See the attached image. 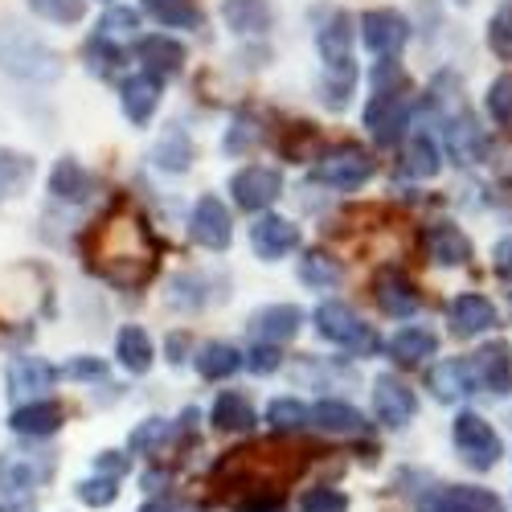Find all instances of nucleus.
<instances>
[{
	"label": "nucleus",
	"mask_w": 512,
	"mask_h": 512,
	"mask_svg": "<svg viewBox=\"0 0 512 512\" xmlns=\"http://www.w3.org/2000/svg\"><path fill=\"white\" fill-rule=\"evenodd\" d=\"M0 70L21 82L62 78V54L17 17H0Z\"/></svg>",
	"instance_id": "nucleus-1"
},
{
	"label": "nucleus",
	"mask_w": 512,
	"mask_h": 512,
	"mask_svg": "<svg viewBox=\"0 0 512 512\" xmlns=\"http://www.w3.org/2000/svg\"><path fill=\"white\" fill-rule=\"evenodd\" d=\"M443 115V127H447V148L455 156V164H480L488 156V136L484 127L467 115V103H463V91L451 82V95H443L435 87V99H431Z\"/></svg>",
	"instance_id": "nucleus-2"
},
{
	"label": "nucleus",
	"mask_w": 512,
	"mask_h": 512,
	"mask_svg": "<svg viewBox=\"0 0 512 512\" xmlns=\"http://www.w3.org/2000/svg\"><path fill=\"white\" fill-rule=\"evenodd\" d=\"M451 443L472 472H492V467L500 463V455H504V443L492 431V422L472 414V410H459V418L451 422Z\"/></svg>",
	"instance_id": "nucleus-3"
},
{
	"label": "nucleus",
	"mask_w": 512,
	"mask_h": 512,
	"mask_svg": "<svg viewBox=\"0 0 512 512\" xmlns=\"http://www.w3.org/2000/svg\"><path fill=\"white\" fill-rule=\"evenodd\" d=\"M316 332L328 340V345H340V349H349V353H361L369 357L377 349V332L349 308V304H340V300H324L316 308Z\"/></svg>",
	"instance_id": "nucleus-4"
},
{
	"label": "nucleus",
	"mask_w": 512,
	"mask_h": 512,
	"mask_svg": "<svg viewBox=\"0 0 512 512\" xmlns=\"http://www.w3.org/2000/svg\"><path fill=\"white\" fill-rule=\"evenodd\" d=\"M373 173H377V160L361 144H336V148L320 152V164H316V177L340 193H353V189L369 185Z\"/></svg>",
	"instance_id": "nucleus-5"
},
{
	"label": "nucleus",
	"mask_w": 512,
	"mask_h": 512,
	"mask_svg": "<svg viewBox=\"0 0 512 512\" xmlns=\"http://www.w3.org/2000/svg\"><path fill=\"white\" fill-rule=\"evenodd\" d=\"M365 127L381 148H394L406 140L410 127V103L402 91H373V99L365 103Z\"/></svg>",
	"instance_id": "nucleus-6"
},
{
	"label": "nucleus",
	"mask_w": 512,
	"mask_h": 512,
	"mask_svg": "<svg viewBox=\"0 0 512 512\" xmlns=\"http://www.w3.org/2000/svg\"><path fill=\"white\" fill-rule=\"evenodd\" d=\"M189 238L205 250H226L234 242V218H230V209L222 205V197H197L193 213H189Z\"/></svg>",
	"instance_id": "nucleus-7"
},
{
	"label": "nucleus",
	"mask_w": 512,
	"mask_h": 512,
	"mask_svg": "<svg viewBox=\"0 0 512 512\" xmlns=\"http://www.w3.org/2000/svg\"><path fill=\"white\" fill-rule=\"evenodd\" d=\"M230 193H234V201L242 209L263 213V209H271L279 201L283 177H279V168H271V164H250V168H242V173L230 177Z\"/></svg>",
	"instance_id": "nucleus-8"
},
{
	"label": "nucleus",
	"mask_w": 512,
	"mask_h": 512,
	"mask_svg": "<svg viewBox=\"0 0 512 512\" xmlns=\"http://www.w3.org/2000/svg\"><path fill=\"white\" fill-rule=\"evenodd\" d=\"M361 41L365 50L377 54V58H394L402 54V46L410 41V21L394 9H369L361 17Z\"/></svg>",
	"instance_id": "nucleus-9"
},
{
	"label": "nucleus",
	"mask_w": 512,
	"mask_h": 512,
	"mask_svg": "<svg viewBox=\"0 0 512 512\" xmlns=\"http://www.w3.org/2000/svg\"><path fill=\"white\" fill-rule=\"evenodd\" d=\"M373 300H377L381 312L394 316V320H406V316H414V312L422 308V295H418L414 279H410L402 267H381V271H377V279H373Z\"/></svg>",
	"instance_id": "nucleus-10"
},
{
	"label": "nucleus",
	"mask_w": 512,
	"mask_h": 512,
	"mask_svg": "<svg viewBox=\"0 0 512 512\" xmlns=\"http://www.w3.org/2000/svg\"><path fill=\"white\" fill-rule=\"evenodd\" d=\"M500 320L496 304L488 300V295H476V291H463L455 295V300L447 304V324L459 340H472V336H484L492 324Z\"/></svg>",
	"instance_id": "nucleus-11"
},
{
	"label": "nucleus",
	"mask_w": 512,
	"mask_h": 512,
	"mask_svg": "<svg viewBox=\"0 0 512 512\" xmlns=\"http://www.w3.org/2000/svg\"><path fill=\"white\" fill-rule=\"evenodd\" d=\"M50 476V459H33L21 451H5L0 455V492L9 500H29L33 488Z\"/></svg>",
	"instance_id": "nucleus-12"
},
{
	"label": "nucleus",
	"mask_w": 512,
	"mask_h": 512,
	"mask_svg": "<svg viewBox=\"0 0 512 512\" xmlns=\"http://www.w3.org/2000/svg\"><path fill=\"white\" fill-rule=\"evenodd\" d=\"M373 414L386 422V426H406L418 414V398H414V390L406 386L402 377L381 373L373 381Z\"/></svg>",
	"instance_id": "nucleus-13"
},
{
	"label": "nucleus",
	"mask_w": 512,
	"mask_h": 512,
	"mask_svg": "<svg viewBox=\"0 0 512 512\" xmlns=\"http://www.w3.org/2000/svg\"><path fill=\"white\" fill-rule=\"evenodd\" d=\"M250 246L263 263H279L283 254H291L300 246V226L279 218V213H263V218L250 226Z\"/></svg>",
	"instance_id": "nucleus-14"
},
{
	"label": "nucleus",
	"mask_w": 512,
	"mask_h": 512,
	"mask_svg": "<svg viewBox=\"0 0 512 512\" xmlns=\"http://www.w3.org/2000/svg\"><path fill=\"white\" fill-rule=\"evenodd\" d=\"M472 361V377H476V390L484 394H508L512 390V349L504 345V340H492V345H484Z\"/></svg>",
	"instance_id": "nucleus-15"
},
{
	"label": "nucleus",
	"mask_w": 512,
	"mask_h": 512,
	"mask_svg": "<svg viewBox=\"0 0 512 512\" xmlns=\"http://www.w3.org/2000/svg\"><path fill=\"white\" fill-rule=\"evenodd\" d=\"M136 58L144 62V74H152L156 82L160 78H177L181 66H185V46L177 37L168 33H148L136 41Z\"/></svg>",
	"instance_id": "nucleus-16"
},
{
	"label": "nucleus",
	"mask_w": 512,
	"mask_h": 512,
	"mask_svg": "<svg viewBox=\"0 0 512 512\" xmlns=\"http://www.w3.org/2000/svg\"><path fill=\"white\" fill-rule=\"evenodd\" d=\"M62 422H66V410L54 398H33L9 414V426L25 439H50V435H58Z\"/></svg>",
	"instance_id": "nucleus-17"
},
{
	"label": "nucleus",
	"mask_w": 512,
	"mask_h": 512,
	"mask_svg": "<svg viewBox=\"0 0 512 512\" xmlns=\"http://www.w3.org/2000/svg\"><path fill=\"white\" fill-rule=\"evenodd\" d=\"M426 390L439 402H463L467 394H476V377H472V361L455 357V361H439L426 373Z\"/></svg>",
	"instance_id": "nucleus-18"
},
{
	"label": "nucleus",
	"mask_w": 512,
	"mask_h": 512,
	"mask_svg": "<svg viewBox=\"0 0 512 512\" xmlns=\"http://www.w3.org/2000/svg\"><path fill=\"white\" fill-rule=\"evenodd\" d=\"M422 246L439 267H467L472 263V238H467L459 226H451V222H435L431 230L422 234Z\"/></svg>",
	"instance_id": "nucleus-19"
},
{
	"label": "nucleus",
	"mask_w": 512,
	"mask_h": 512,
	"mask_svg": "<svg viewBox=\"0 0 512 512\" xmlns=\"http://www.w3.org/2000/svg\"><path fill=\"white\" fill-rule=\"evenodd\" d=\"M304 324V312L295 304H271V308H259L250 316V336L259 345H279V340H291Z\"/></svg>",
	"instance_id": "nucleus-20"
},
{
	"label": "nucleus",
	"mask_w": 512,
	"mask_h": 512,
	"mask_svg": "<svg viewBox=\"0 0 512 512\" xmlns=\"http://www.w3.org/2000/svg\"><path fill=\"white\" fill-rule=\"evenodd\" d=\"M353 37H357L353 17L336 9V13L316 29V50H320L324 66H345V62H353Z\"/></svg>",
	"instance_id": "nucleus-21"
},
{
	"label": "nucleus",
	"mask_w": 512,
	"mask_h": 512,
	"mask_svg": "<svg viewBox=\"0 0 512 512\" xmlns=\"http://www.w3.org/2000/svg\"><path fill=\"white\" fill-rule=\"evenodd\" d=\"M222 21L238 37H263L275 25V5L271 0H222Z\"/></svg>",
	"instance_id": "nucleus-22"
},
{
	"label": "nucleus",
	"mask_w": 512,
	"mask_h": 512,
	"mask_svg": "<svg viewBox=\"0 0 512 512\" xmlns=\"http://www.w3.org/2000/svg\"><path fill=\"white\" fill-rule=\"evenodd\" d=\"M422 512H504V504L496 500V492L488 488H447V492H435L422 500Z\"/></svg>",
	"instance_id": "nucleus-23"
},
{
	"label": "nucleus",
	"mask_w": 512,
	"mask_h": 512,
	"mask_svg": "<svg viewBox=\"0 0 512 512\" xmlns=\"http://www.w3.org/2000/svg\"><path fill=\"white\" fill-rule=\"evenodd\" d=\"M308 422L316 426V431H324V435H361V431H365L361 410L349 406V402H336V398L316 402V406L308 410Z\"/></svg>",
	"instance_id": "nucleus-24"
},
{
	"label": "nucleus",
	"mask_w": 512,
	"mask_h": 512,
	"mask_svg": "<svg viewBox=\"0 0 512 512\" xmlns=\"http://www.w3.org/2000/svg\"><path fill=\"white\" fill-rule=\"evenodd\" d=\"M119 103H123V115L132 119L136 127H144L152 115H156V103H160V82L152 74H132L123 82L119 91Z\"/></svg>",
	"instance_id": "nucleus-25"
},
{
	"label": "nucleus",
	"mask_w": 512,
	"mask_h": 512,
	"mask_svg": "<svg viewBox=\"0 0 512 512\" xmlns=\"http://www.w3.org/2000/svg\"><path fill=\"white\" fill-rule=\"evenodd\" d=\"M50 193H54L58 201L82 205V201L95 193V177H91L74 156H62V160L54 164V173H50Z\"/></svg>",
	"instance_id": "nucleus-26"
},
{
	"label": "nucleus",
	"mask_w": 512,
	"mask_h": 512,
	"mask_svg": "<svg viewBox=\"0 0 512 512\" xmlns=\"http://www.w3.org/2000/svg\"><path fill=\"white\" fill-rule=\"evenodd\" d=\"M193 365H197V373H201L205 381H226V377H234L246 361H242V353L230 345V340H209V345H201V349L193 353Z\"/></svg>",
	"instance_id": "nucleus-27"
},
{
	"label": "nucleus",
	"mask_w": 512,
	"mask_h": 512,
	"mask_svg": "<svg viewBox=\"0 0 512 512\" xmlns=\"http://www.w3.org/2000/svg\"><path fill=\"white\" fill-rule=\"evenodd\" d=\"M54 377H58V369L50 365V361H41V357H13L9 361V390L13 394H41V390H50L54 386Z\"/></svg>",
	"instance_id": "nucleus-28"
},
{
	"label": "nucleus",
	"mask_w": 512,
	"mask_h": 512,
	"mask_svg": "<svg viewBox=\"0 0 512 512\" xmlns=\"http://www.w3.org/2000/svg\"><path fill=\"white\" fill-rule=\"evenodd\" d=\"M115 357H119V365L127 369V373H148L152 369V361H156V349H152V340H148V332L140 328V324H127V328H119V336H115Z\"/></svg>",
	"instance_id": "nucleus-29"
},
{
	"label": "nucleus",
	"mask_w": 512,
	"mask_h": 512,
	"mask_svg": "<svg viewBox=\"0 0 512 512\" xmlns=\"http://www.w3.org/2000/svg\"><path fill=\"white\" fill-rule=\"evenodd\" d=\"M435 353H439V336H435L431 328H402V332H394V340H390V357H394L398 365H406V369L431 361Z\"/></svg>",
	"instance_id": "nucleus-30"
},
{
	"label": "nucleus",
	"mask_w": 512,
	"mask_h": 512,
	"mask_svg": "<svg viewBox=\"0 0 512 512\" xmlns=\"http://www.w3.org/2000/svg\"><path fill=\"white\" fill-rule=\"evenodd\" d=\"M254 422H259V414H254L250 398L238 390H226V394H218V402H213V426H218V431L246 435V431H254Z\"/></svg>",
	"instance_id": "nucleus-31"
},
{
	"label": "nucleus",
	"mask_w": 512,
	"mask_h": 512,
	"mask_svg": "<svg viewBox=\"0 0 512 512\" xmlns=\"http://www.w3.org/2000/svg\"><path fill=\"white\" fill-rule=\"evenodd\" d=\"M152 164L164 168V173H189V164H193V140H189L185 127H168V132L156 140Z\"/></svg>",
	"instance_id": "nucleus-32"
},
{
	"label": "nucleus",
	"mask_w": 512,
	"mask_h": 512,
	"mask_svg": "<svg viewBox=\"0 0 512 512\" xmlns=\"http://www.w3.org/2000/svg\"><path fill=\"white\" fill-rule=\"evenodd\" d=\"M357 91V62H345V66H324V78H320V103L328 111H345L349 99Z\"/></svg>",
	"instance_id": "nucleus-33"
},
{
	"label": "nucleus",
	"mask_w": 512,
	"mask_h": 512,
	"mask_svg": "<svg viewBox=\"0 0 512 512\" xmlns=\"http://www.w3.org/2000/svg\"><path fill=\"white\" fill-rule=\"evenodd\" d=\"M164 300H168V308L197 312V308L209 304V279H205V275H193V271H181V275L168 279Z\"/></svg>",
	"instance_id": "nucleus-34"
},
{
	"label": "nucleus",
	"mask_w": 512,
	"mask_h": 512,
	"mask_svg": "<svg viewBox=\"0 0 512 512\" xmlns=\"http://www.w3.org/2000/svg\"><path fill=\"white\" fill-rule=\"evenodd\" d=\"M340 279H345V267H340V259H332L328 250H308L300 259V283H308L316 291H328Z\"/></svg>",
	"instance_id": "nucleus-35"
},
{
	"label": "nucleus",
	"mask_w": 512,
	"mask_h": 512,
	"mask_svg": "<svg viewBox=\"0 0 512 512\" xmlns=\"http://www.w3.org/2000/svg\"><path fill=\"white\" fill-rule=\"evenodd\" d=\"M144 9L164 29H201V5L197 0H144Z\"/></svg>",
	"instance_id": "nucleus-36"
},
{
	"label": "nucleus",
	"mask_w": 512,
	"mask_h": 512,
	"mask_svg": "<svg viewBox=\"0 0 512 512\" xmlns=\"http://www.w3.org/2000/svg\"><path fill=\"white\" fill-rule=\"evenodd\" d=\"M439 168H443L439 144L426 136V132H410V144H406V173L418 177V181H431Z\"/></svg>",
	"instance_id": "nucleus-37"
},
{
	"label": "nucleus",
	"mask_w": 512,
	"mask_h": 512,
	"mask_svg": "<svg viewBox=\"0 0 512 512\" xmlns=\"http://www.w3.org/2000/svg\"><path fill=\"white\" fill-rule=\"evenodd\" d=\"M173 439V422L168 418H144L132 435H127V451L132 455H156L164 451V443Z\"/></svg>",
	"instance_id": "nucleus-38"
},
{
	"label": "nucleus",
	"mask_w": 512,
	"mask_h": 512,
	"mask_svg": "<svg viewBox=\"0 0 512 512\" xmlns=\"http://www.w3.org/2000/svg\"><path fill=\"white\" fill-rule=\"evenodd\" d=\"M29 181H33V156L13 152V148H0V197H13Z\"/></svg>",
	"instance_id": "nucleus-39"
},
{
	"label": "nucleus",
	"mask_w": 512,
	"mask_h": 512,
	"mask_svg": "<svg viewBox=\"0 0 512 512\" xmlns=\"http://www.w3.org/2000/svg\"><path fill=\"white\" fill-rule=\"evenodd\" d=\"M267 426L279 435H291V431H304L308 426V406L300 398H275L267 406Z\"/></svg>",
	"instance_id": "nucleus-40"
},
{
	"label": "nucleus",
	"mask_w": 512,
	"mask_h": 512,
	"mask_svg": "<svg viewBox=\"0 0 512 512\" xmlns=\"http://www.w3.org/2000/svg\"><path fill=\"white\" fill-rule=\"evenodd\" d=\"M82 54H87V70L91 74H99V78H111L119 66H123V50L119 46H111V41L107 37H91L87 41V50H82Z\"/></svg>",
	"instance_id": "nucleus-41"
},
{
	"label": "nucleus",
	"mask_w": 512,
	"mask_h": 512,
	"mask_svg": "<svg viewBox=\"0 0 512 512\" xmlns=\"http://www.w3.org/2000/svg\"><path fill=\"white\" fill-rule=\"evenodd\" d=\"M29 9L54 25H78L87 17V0H29Z\"/></svg>",
	"instance_id": "nucleus-42"
},
{
	"label": "nucleus",
	"mask_w": 512,
	"mask_h": 512,
	"mask_svg": "<svg viewBox=\"0 0 512 512\" xmlns=\"http://www.w3.org/2000/svg\"><path fill=\"white\" fill-rule=\"evenodd\" d=\"M488 46H492L496 58L512 62V0H504V5L492 13V21H488Z\"/></svg>",
	"instance_id": "nucleus-43"
},
{
	"label": "nucleus",
	"mask_w": 512,
	"mask_h": 512,
	"mask_svg": "<svg viewBox=\"0 0 512 512\" xmlns=\"http://www.w3.org/2000/svg\"><path fill=\"white\" fill-rule=\"evenodd\" d=\"M136 33H140V13L136 9H111L99 21V37H107L111 46H119V41H132Z\"/></svg>",
	"instance_id": "nucleus-44"
},
{
	"label": "nucleus",
	"mask_w": 512,
	"mask_h": 512,
	"mask_svg": "<svg viewBox=\"0 0 512 512\" xmlns=\"http://www.w3.org/2000/svg\"><path fill=\"white\" fill-rule=\"evenodd\" d=\"M263 136V127L254 123L250 115H238L234 123H230V132H226V140H222V148H226V156H246L250 148H254V140Z\"/></svg>",
	"instance_id": "nucleus-45"
},
{
	"label": "nucleus",
	"mask_w": 512,
	"mask_h": 512,
	"mask_svg": "<svg viewBox=\"0 0 512 512\" xmlns=\"http://www.w3.org/2000/svg\"><path fill=\"white\" fill-rule=\"evenodd\" d=\"M488 115L500 123V127H512V74H500L492 78V87H488Z\"/></svg>",
	"instance_id": "nucleus-46"
},
{
	"label": "nucleus",
	"mask_w": 512,
	"mask_h": 512,
	"mask_svg": "<svg viewBox=\"0 0 512 512\" xmlns=\"http://www.w3.org/2000/svg\"><path fill=\"white\" fill-rule=\"evenodd\" d=\"M300 512H349V496L336 488H312L300 496Z\"/></svg>",
	"instance_id": "nucleus-47"
},
{
	"label": "nucleus",
	"mask_w": 512,
	"mask_h": 512,
	"mask_svg": "<svg viewBox=\"0 0 512 512\" xmlns=\"http://www.w3.org/2000/svg\"><path fill=\"white\" fill-rule=\"evenodd\" d=\"M78 496L87 500V504H95V508H107V504H115L119 488H115V480L95 476V480H82V484H78Z\"/></svg>",
	"instance_id": "nucleus-48"
},
{
	"label": "nucleus",
	"mask_w": 512,
	"mask_h": 512,
	"mask_svg": "<svg viewBox=\"0 0 512 512\" xmlns=\"http://www.w3.org/2000/svg\"><path fill=\"white\" fill-rule=\"evenodd\" d=\"M62 377H70V381H103L107 365L99 357H74V361L62 365Z\"/></svg>",
	"instance_id": "nucleus-49"
},
{
	"label": "nucleus",
	"mask_w": 512,
	"mask_h": 512,
	"mask_svg": "<svg viewBox=\"0 0 512 512\" xmlns=\"http://www.w3.org/2000/svg\"><path fill=\"white\" fill-rule=\"evenodd\" d=\"M279 365H283V353H279L275 345H254L250 357H246V369L259 373V377H271Z\"/></svg>",
	"instance_id": "nucleus-50"
},
{
	"label": "nucleus",
	"mask_w": 512,
	"mask_h": 512,
	"mask_svg": "<svg viewBox=\"0 0 512 512\" xmlns=\"http://www.w3.org/2000/svg\"><path fill=\"white\" fill-rule=\"evenodd\" d=\"M95 472L107 476V480H119L127 472V459L119 451H103V455H95Z\"/></svg>",
	"instance_id": "nucleus-51"
},
{
	"label": "nucleus",
	"mask_w": 512,
	"mask_h": 512,
	"mask_svg": "<svg viewBox=\"0 0 512 512\" xmlns=\"http://www.w3.org/2000/svg\"><path fill=\"white\" fill-rule=\"evenodd\" d=\"M492 267L512 283V238H500L496 250H492Z\"/></svg>",
	"instance_id": "nucleus-52"
},
{
	"label": "nucleus",
	"mask_w": 512,
	"mask_h": 512,
	"mask_svg": "<svg viewBox=\"0 0 512 512\" xmlns=\"http://www.w3.org/2000/svg\"><path fill=\"white\" fill-rule=\"evenodd\" d=\"M168 353H173L168 361H173V365H181V361H185V357H181V353H185V336H173V340H168Z\"/></svg>",
	"instance_id": "nucleus-53"
},
{
	"label": "nucleus",
	"mask_w": 512,
	"mask_h": 512,
	"mask_svg": "<svg viewBox=\"0 0 512 512\" xmlns=\"http://www.w3.org/2000/svg\"><path fill=\"white\" fill-rule=\"evenodd\" d=\"M140 512H160V504H144V508H140Z\"/></svg>",
	"instance_id": "nucleus-54"
},
{
	"label": "nucleus",
	"mask_w": 512,
	"mask_h": 512,
	"mask_svg": "<svg viewBox=\"0 0 512 512\" xmlns=\"http://www.w3.org/2000/svg\"><path fill=\"white\" fill-rule=\"evenodd\" d=\"M459 5H467V0H459Z\"/></svg>",
	"instance_id": "nucleus-55"
},
{
	"label": "nucleus",
	"mask_w": 512,
	"mask_h": 512,
	"mask_svg": "<svg viewBox=\"0 0 512 512\" xmlns=\"http://www.w3.org/2000/svg\"><path fill=\"white\" fill-rule=\"evenodd\" d=\"M271 512H279V508H271Z\"/></svg>",
	"instance_id": "nucleus-56"
}]
</instances>
